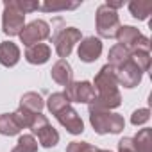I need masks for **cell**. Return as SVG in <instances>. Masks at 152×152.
<instances>
[{
	"instance_id": "6da1fadb",
	"label": "cell",
	"mask_w": 152,
	"mask_h": 152,
	"mask_svg": "<svg viewBox=\"0 0 152 152\" xmlns=\"http://www.w3.org/2000/svg\"><path fill=\"white\" fill-rule=\"evenodd\" d=\"M93 88H95V100L88 106L99 107V109H116L122 106V95H120V88L115 77V70L109 64H104L99 73L95 75L93 81Z\"/></svg>"
},
{
	"instance_id": "7a4b0ae2",
	"label": "cell",
	"mask_w": 152,
	"mask_h": 152,
	"mask_svg": "<svg viewBox=\"0 0 152 152\" xmlns=\"http://www.w3.org/2000/svg\"><path fill=\"white\" fill-rule=\"evenodd\" d=\"M88 111H90V124L97 134H120L125 129V120L118 113L99 109L93 106H88Z\"/></svg>"
},
{
	"instance_id": "3957f363",
	"label": "cell",
	"mask_w": 152,
	"mask_h": 152,
	"mask_svg": "<svg viewBox=\"0 0 152 152\" xmlns=\"http://www.w3.org/2000/svg\"><path fill=\"white\" fill-rule=\"evenodd\" d=\"M95 27H97V34L100 38L111 39L116 36L118 29H120V16L115 9L107 7L106 4L97 7L95 13Z\"/></svg>"
},
{
	"instance_id": "277c9868",
	"label": "cell",
	"mask_w": 152,
	"mask_h": 152,
	"mask_svg": "<svg viewBox=\"0 0 152 152\" xmlns=\"http://www.w3.org/2000/svg\"><path fill=\"white\" fill-rule=\"evenodd\" d=\"M29 129L32 131V136L36 134L38 136V141L41 143V147L45 148H50V147H56L59 143V132L50 125L48 118L41 113H36L29 124Z\"/></svg>"
},
{
	"instance_id": "5b68a950",
	"label": "cell",
	"mask_w": 152,
	"mask_h": 152,
	"mask_svg": "<svg viewBox=\"0 0 152 152\" xmlns=\"http://www.w3.org/2000/svg\"><path fill=\"white\" fill-rule=\"evenodd\" d=\"M118 45H122L124 48H127L129 52H136V50H150V39L147 36H143L136 27L132 25H120L116 36Z\"/></svg>"
},
{
	"instance_id": "8992f818",
	"label": "cell",
	"mask_w": 152,
	"mask_h": 152,
	"mask_svg": "<svg viewBox=\"0 0 152 152\" xmlns=\"http://www.w3.org/2000/svg\"><path fill=\"white\" fill-rule=\"evenodd\" d=\"M25 27V15L20 13L13 0H4V13H2V29L7 36H20Z\"/></svg>"
},
{
	"instance_id": "52a82bcc",
	"label": "cell",
	"mask_w": 152,
	"mask_h": 152,
	"mask_svg": "<svg viewBox=\"0 0 152 152\" xmlns=\"http://www.w3.org/2000/svg\"><path fill=\"white\" fill-rule=\"evenodd\" d=\"M81 39H83V32H81L79 29H75V27H64V29H61V31L54 36L52 41H54V45H56L57 56H59L61 59H66V57L72 54L73 47L77 45Z\"/></svg>"
},
{
	"instance_id": "ba28073f",
	"label": "cell",
	"mask_w": 152,
	"mask_h": 152,
	"mask_svg": "<svg viewBox=\"0 0 152 152\" xmlns=\"http://www.w3.org/2000/svg\"><path fill=\"white\" fill-rule=\"evenodd\" d=\"M64 95L68 97L70 104L72 102H77V104H91L97 97L95 88L90 81H72L66 90Z\"/></svg>"
},
{
	"instance_id": "9c48e42d",
	"label": "cell",
	"mask_w": 152,
	"mask_h": 152,
	"mask_svg": "<svg viewBox=\"0 0 152 152\" xmlns=\"http://www.w3.org/2000/svg\"><path fill=\"white\" fill-rule=\"evenodd\" d=\"M115 77H116L118 86H124V88L131 90V88H136V86L141 83L143 72L138 68V64H136V63L132 61V57H131L129 61H125L122 66H118V68L115 70Z\"/></svg>"
},
{
	"instance_id": "30bf717a",
	"label": "cell",
	"mask_w": 152,
	"mask_h": 152,
	"mask_svg": "<svg viewBox=\"0 0 152 152\" xmlns=\"http://www.w3.org/2000/svg\"><path fill=\"white\" fill-rule=\"evenodd\" d=\"M47 38H50V25L45 20H32L20 32V39L25 47H32Z\"/></svg>"
},
{
	"instance_id": "8fae6325",
	"label": "cell",
	"mask_w": 152,
	"mask_h": 152,
	"mask_svg": "<svg viewBox=\"0 0 152 152\" xmlns=\"http://www.w3.org/2000/svg\"><path fill=\"white\" fill-rule=\"evenodd\" d=\"M54 116H56V120H57L70 134H83V132H84V122H83V118L79 116V113L75 111L70 104L64 106L63 109H59Z\"/></svg>"
},
{
	"instance_id": "7c38bea8",
	"label": "cell",
	"mask_w": 152,
	"mask_h": 152,
	"mask_svg": "<svg viewBox=\"0 0 152 152\" xmlns=\"http://www.w3.org/2000/svg\"><path fill=\"white\" fill-rule=\"evenodd\" d=\"M102 54V41L100 38L95 36H88L84 39L79 41V48H77V56L83 63H95Z\"/></svg>"
},
{
	"instance_id": "4fadbf2b",
	"label": "cell",
	"mask_w": 152,
	"mask_h": 152,
	"mask_svg": "<svg viewBox=\"0 0 152 152\" xmlns=\"http://www.w3.org/2000/svg\"><path fill=\"white\" fill-rule=\"evenodd\" d=\"M50 75H52V79H54L59 86H64V88H66V86L73 81V68H72V64H70L66 59H59V61H56V64L52 66Z\"/></svg>"
},
{
	"instance_id": "5bb4252c",
	"label": "cell",
	"mask_w": 152,
	"mask_h": 152,
	"mask_svg": "<svg viewBox=\"0 0 152 152\" xmlns=\"http://www.w3.org/2000/svg\"><path fill=\"white\" fill-rule=\"evenodd\" d=\"M20 47L13 41H4L0 43V64L6 68H13L20 61Z\"/></svg>"
},
{
	"instance_id": "9a60e30c",
	"label": "cell",
	"mask_w": 152,
	"mask_h": 152,
	"mask_svg": "<svg viewBox=\"0 0 152 152\" xmlns=\"http://www.w3.org/2000/svg\"><path fill=\"white\" fill-rule=\"evenodd\" d=\"M50 47L47 43H36L32 47H27L25 50V61L31 64H45L50 59Z\"/></svg>"
},
{
	"instance_id": "2e32d148",
	"label": "cell",
	"mask_w": 152,
	"mask_h": 152,
	"mask_svg": "<svg viewBox=\"0 0 152 152\" xmlns=\"http://www.w3.org/2000/svg\"><path fill=\"white\" fill-rule=\"evenodd\" d=\"M83 2H66V0H43L39 2V11L45 13H57V11H68V9H77Z\"/></svg>"
},
{
	"instance_id": "e0dca14e",
	"label": "cell",
	"mask_w": 152,
	"mask_h": 152,
	"mask_svg": "<svg viewBox=\"0 0 152 152\" xmlns=\"http://www.w3.org/2000/svg\"><path fill=\"white\" fill-rule=\"evenodd\" d=\"M20 107L31 111V113H41V109L45 107V100L39 93L36 91H27L22 95L20 99Z\"/></svg>"
},
{
	"instance_id": "ac0fdd59",
	"label": "cell",
	"mask_w": 152,
	"mask_h": 152,
	"mask_svg": "<svg viewBox=\"0 0 152 152\" xmlns=\"http://www.w3.org/2000/svg\"><path fill=\"white\" fill-rule=\"evenodd\" d=\"M131 59V52L127 50V48H124L122 45H113L111 48H109V54H107V64L113 68V70H116L118 66H122L125 61H129Z\"/></svg>"
},
{
	"instance_id": "d6986e66",
	"label": "cell",
	"mask_w": 152,
	"mask_h": 152,
	"mask_svg": "<svg viewBox=\"0 0 152 152\" xmlns=\"http://www.w3.org/2000/svg\"><path fill=\"white\" fill-rule=\"evenodd\" d=\"M22 127L18 124V120L15 118L13 113H4L0 115V134L4 136H16L20 134Z\"/></svg>"
},
{
	"instance_id": "ffe728a7",
	"label": "cell",
	"mask_w": 152,
	"mask_h": 152,
	"mask_svg": "<svg viewBox=\"0 0 152 152\" xmlns=\"http://www.w3.org/2000/svg\"><path fill=\"white\" fill-rule=\"evenodd\" d=\"M136 152H152V129L145 127L132 138Z\"/></svg>"
},
{
	"instance_id": "44dd1931",
	"label": "cell",
	"mask_w": 152,
	"mask_h": 152,
	"mask_svg": "<svg viewBox=\"0 0 152 152\" xmlns=\"http://www.w3.org/2000/svg\"><path fill=\"white\" fill-rule=\"evenodd\" d=\"M129 11L132 15V18L136 20H147L152 13V2H147V0H134V2L129 4Z\"/></svg>"
},
{
	"instance_id": "7402d4cb",
	"label": "cell",
	"mask_w": 152,
	"mask_h": 152,
	"mask_svg": "<svg viewBox=\"0 0 152 152\" xmlns=\"http://www.w3.org/2000/svg\"><path fill=\"white\" fill-rule=\"evenodd\" d=\"M68 104H70V100H68V97L64 95V91L52 93V95L47 99V107H48V111H50L52 115H56L59 109H63V107L68 106Z\"/></svg>"
},
{
	"instance_id": "603a6c76",
	"label": "cell",
	"mask_w": 152,
	"mask_h": 152,
	"mask_svg": "<svg viewBox=\"0 0 152 152\" xmlns=\"http://www.w3.org/2000/svg\"><path fill=\"white\" fill-rule=\"evenodd\" d=\"M131 57H132V61L138 64V68L143 73L148 72V68H150V50H136V52H131Z\"/></svg>"
},
{
	"instance_id": "cb8c5ba5",
	"label": "cell",
	"mask_w": 152,
	"mask_h": 152,
	"mask_svg": "<svg viewBox=\"0 0 152 152\" xmlns=\"http://www.w3.org/2000/svg\"><path fill=\"white\" fill-rule=\"evenodd\" d=\"M16 143H18L16 147H20L25 152H38V140L32 134H22Z\"/></svg>"
},
{
	"instance_id": "d4e9b609",
	"label": "cell",
	"mask_w": 152,
	"mask_h": 152,
	"mask_svg": "<svg viewBox=\"0 0 152 152\" xmlns=\"http://www.w3.org/2000/svg\"><path fill=\"white\" fill-rule=\"evenodd\" d=\"M13 6L23 15L39 11V2H36V0H13Z\"/></svg>"
},
{
	"instance_id": "484cf974",
	"label": "cell",
	"mask_w": 152,
	"mask_h": 152,
	"mask_svg": "<svg viewBox=\"0 0 152 152\" xmlns=\"http://www.w3.org/2000/svg\"><path fill=\"white\" fill-rule=\"evenodd\" d=\"M66 152H100V148H97L88 141H70Z\"/></svg>"
},
{
	"instance_id": "4316f807",
	"label": "cell",
	"mask_w": 152,
	"mask_h": 152,
	"mask_svg": "<svg viewBox=\"0 0 152 152\" xmlns=\"http://www.w3.org/2000/svg\"><path fill=\"white\" fill-rule=\"evenodd\" d=\"M150 120V109L148 107H140V109H136L132 115H131V124L132 125H143V124H147Z\"/></svg>"
},
{
	"instance_id": "83f0119b",
	"label": "cell",
	"mask_w": 152,
	"mask_h": 152,
	"mask_svg": "<svg viewBox=\"0 0 152 152\" xmlns=\"http://www.w3.org/2000/svg\"><path fill=\"white\" fill-rule=\"evenodd\" d=\"M118 152H136L132 138H122L118 141Z\"/></svg>"
},
{
	"instance_id": "f1b7e54d",
	"label": "cell",
	"mask_w": 152,
	"mask_h": 152,
	"mask_svg": "<svg viewBox=\"0 0 152 152\" xmlns=\"http://www.w3.org/2000/svg\"><path fill=\"white\" fill-rule=\"evenodd\" d=\"M11 152H25V150H22V148H20V147H15V148H13V150H11Z\"/></svg>"
},
{
	"instance_id": "f546056e",
	"label": "cell",
	"mask_w": 152,
	"mask_h": 152,
	"mask_svg": "<svg viewBox=\"0 0 152 152\" xmlns=\"http://www.w3.org/2000/svg\"><path fill=\"white\" fill-rule=\"evenodd\" d=\"M100 152H111V150H106V148H100Z\"/></svg>"
}]
</instances>
